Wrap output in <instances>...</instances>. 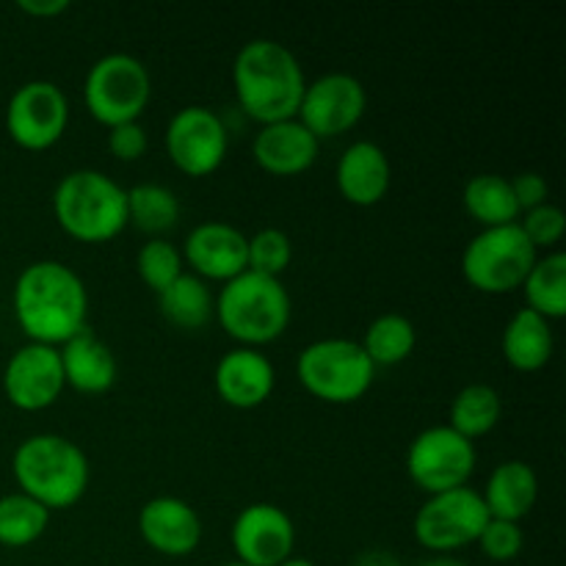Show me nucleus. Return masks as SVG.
<instances>
[{"instance_id":"f257e3e1","label":"nucleus","mask_w":566,"mask_h":566,"mask_svg":"<svg viewBox=\"0 0 566 566\" xmlns=\"http://www.w3.org/2000/svg\"><path fill=\"white\" fill-rule=\"evenodd\" d=\"M11 307L28 343L59 348L86 329V282L61 260H36L17 276Z\"/></svg>"},{"instance_id":"f03ea898","label":"nucleus","mask_w":566,"mask_h":566,"mask_svg":"<svg viewBox=\"0 0 566 566\" xmlns=\"http://www.w3.org/2000/svg\"><path fill=\"white\" fill-rule=\"evenodd\" d=\"M232 86L243 114L271 125L298 114L307 77L291 48L276 39H252L232 61Z\"/></svg>"},{"instance_id":"7ed1b4c3","label":"nucleus","mask_w":566,"mask_h":566,"mask_svg":"<svg viewBox=\"0 0 566 566\" xmlns=\"http://www.w3.org/2000/svg\"><path fill=\"white\" fill-rule=\"evenodd\" d=\"M11 473L22 495L48 512L72 509L88 490L92 468L77 442L61 434H33L17 446Z\"/></svg>"},{"instance_id":"20e7f679","label":"nucleus","mask_w":566,"mask_h":566,"mask_svg":"<svg viewBox=\"0 0 566 566\" xmlns=\"http://www.w3.org/2000/svg\"><path fill=\"white\" fill-rule=\"evenodd\" d=\"M291 293L282 280L249 269L224 282L213 302V318L221 329L247 348L280 340L291 324Z\"/></svg>"},{"instance_id":"39448f33","label":"nucleus","mask_w":566,"mask_h":566,"mask_svg":"<svg viewBox=\"0 0 566 566\" xmlns=\"http://www.w3.org/2000/svg\"><path fill=\"white\" fill-rule=\"evenodd\" d=\"M53 216L81 243H108L127 227V188L99 169H75L53 191Z\"/></svg>"},{"instance_id":"423d86ee","label":"nucleus","mask_w":566,"mask_h":566,"mask_svg":"<svg viewBox=\"0 0 566 566\" xmlns=\"http://www.w3.org/2000/svg\"><path fill=\"white\" fill-rule=\"evenodd\" d=\"M296 376L304 390L324 403H354L370 390L376 365L370 363L359 340L321 337L302 348Z\"/></svg>"},{"instance_id":"0eeeda50","label":"nucleus","mask_w":566,"mask_h":566,"mask_svg":"<svg viewBox=\"0 0 566 566\" xmlns=\"http://www.w3.org/2000/svg\"><path fill=\"white\" fill-rule=\"evenodd\" d=\"M153 97L147 64L130 53H105L88 66L83 81L86 111L105 127L142 122Z\"/></svg>"},{"instance_id":"6e6552de","label":"nucleus","mask_w":566,"mask_h":566,"mask_svg":"<svg viewBox=\"0 0 566 566\" xmlns=\"http://www.w3.org/2000/svg\"><path fill=\"white\" fill-rule=\"evenodd\" d=\"M539 252L531 247L520 224L484 227L462 252V276L470 287L490 296L523 287Z\"/></svg>"},{"instance_id":"1a4fd4ad","label":"nucleus","mask_w":566,"mask_h":566,"mask_svg":"<svg viewBox=\"0 0 566 566\" xmlns=\"http://www.w3.org/2000/svg\"><path fill=\"white\" fill-rule=\"evenodd\" d=\"M486 523H490V512L481 501V492L473 486H459V490L426 497V503L415 514L412 531L420 547L437 556H451L453 551L475 545Z\"/></svg>"},{"instance_id":"9d476101","label":"nucleus","mask_w":566,"mask_h":566,"mask_svg":"<svg viewBox=\"0 0 566 566\" xmlns=\"http://www.w3.org/2000/svg\"><path fill=\"white\" fill-rule=\"evenodd\" d=\"M479 453L475 442L464 440L451 426H431L420 431L407 451V473L426 495L468 486Z\"/></svg>"},{"instance_id":"9b49d317","label":"nucleus","mask_w":566,"mask_h":566,"mask_svg":"<svg viewBox=\"0 0 566 566\" xmlns=\"http://www.w3.org/2000/svg\"><path fill=\"white\" fill-rule=\"evenodd\" d=\"M70 125V99L53 81H28L14 88L6 105V133L31 153H42L61 142Z\"/></svg>"},{"instance_id":"f8f14e48","label":"nucleus","mask_w":566,"mask_h":566,"mask_svg":"<svg viewBox=\"0 0 566 566\" xmlns=\"http://www.w3.org/2000/svg\"><path fill=\"white\" fill-rule=\"evenodd\" d=\"M169 160L188 177H208L224 164L230 133L224 119L208 105H186L175 111L164 133Z\"/></svg>"},{"instance_id":"ddd939ff","label":"nucleus","mask_w":566,"mask_h":566,"mask_svg":"<svg viewBox=\"0 0 566 566\" xmlns=\"http://www.w3.org/2000/svg\"><path fill=\"white\" fill-rule=\"evenodd\" d=\"M368 108V92L363 81L348 72H326L304 88L296 119L318 142L337 138L352 130Z\"/></svg>"},{"instance_id":"4468645a","label":"nucleus","mask_w":566,"mask_h":566,"mask_svg":"<svg viewBox=\"0 0 566 566\" xmlns=\"http://www.w3.org/2000/svg\"><path fill=\"white\" fill-rule=\"evenodd\" d=\"M235 562L247 566H280L293 556L296 525L276 503H249L232 520L230 531Z\"/></svg>"},{"instance_id":"2eb2a0df","label":"nucleus","mask_w":566,"mask_h":566,"mask_svg":"<svg viewBox=\"0 0 566 566\" xmlns=\"http://www.w3.org/2000/svg\"><path fill=\"white\" fill-rule=\"evenodd\" d=\"M59 348L25 343L9 357L3 368V392L20 412H42L53 407L64 392Z\"/></svg>"},{"instance_id":"dca6fc26","label":"nucleus","mask_w":566,"mask_h":566,"mask_svg":"<svg viewBox=\"0 0 566 566\" xmlns=\"http://www.w3.org/2000/svg\"><path fill=\"white\" fill-rule=\"evenodd\" d=\"M182 263L191 265L199 280L230 282L249 269L247 235L230 221H199L182 243Z\"/></svg>"},{"instance_id":"f3484780","label":"nucleus","mask_w":566,"mask_h":566,"mask_svg":"<svg viewBox=\"0 0 566 566\" xmlns=\"http://www.w3.org/2000/svg\"><path fill=\"white\" fill-rule=\"evenodd\" d=\"M138 534L155 553L169 558H186L202 542V520L197 509L175 495H160L138 509Z\"/></svg>"},{"instance_id":"a211bd4d","label":"nucleus","mask_w":566,"mask_h":566,"mask_svg":"<svg viewBox=\"0 0 566 566\" xmlns=\"http://www.w3.org/2000/svg\"><path fill=\"white\" fill-rule=\"evenodd\" d=\"M276 374L260 348L235 346L219 357L213 368V387L232 409H258L271 398Z\"/></svg>"},{"instance_id":"6ab92c4d","label":"nucleus","mask_w":566,"mask_h":566,"mask_svg":"<svg viewBox=\"0 0 566 566\" xmlns=\"http://www.w3.org/2000/svg\"><path fill=\"white\" fill-rule=\"evenodd\" d=\"M392 182V166L385 149L376 142L359 138L348 144L346 153L337 158L335 186L346 202L357 208H374L387 197Z\"/></svg>"},{"instance_id":"aec40b11","label":"nucleus","mask_w":566,"mask_h":566,"mask_svg":"<svg viewBox=\"0 0 566 566\" xmlns=\"http://www.w3.org/2000/svg\"><path fill=\"white\" fill-rule=\"evenodd\" d=\"M321 142L293 116V119L260 125L252 142V155L258 166L269 175L293 177L307 171L318 160Z\"/></svg>"},{"instance_id":"412c9836","label":"nucleus","mask_w":566,"mask_h":566,"mask_svg":"<svg viewBox=\"0 0 566 566\" xmlns=\"http://www.w3.org/2000/svg\"><path fill=\"white\" fill-rule=\"evenodd\" d=\"M61 370H64V381L72 390L83 392V396H99L114 387L119 365H116L114 352L108 343L99 340L88 326L77 332L72 340L59 346Z\"/></svg>"},{"instance_id":"4be33fe9","label":"nucleus","mask_w":566,"mask_h":566,"mask_svg":"<svg viewBox=\"0 0 566 566\" xmlns=\"http://www.w3.org/2000/svg\"><path fill=\"white\" fill-rule=\"evenodd\" d=\"M481 501H484L492 520L523 523L534 512L536 501H539L536 470L523 459H509V462L497 464L490 479H486Z\"/></svg>"},{"instance_id":"5701e85b","label":"nucleus","mask_w":566,"mask_h":566,"mask_svg":"<svg viewBox=\"0 0 566 566\" xmlns=\"http://www.w3.org/2000/svg\"><path fill=\"white\" fill-rule=\"evenodd\" d=\"M553 348L556 340H553L551 321L528 307L517 310L501 335L503 359L520 374H536L545 368L553 357Z\"/></svg>"},{"instance_id":"b1692460","label":"nucleus","mask_w":566,"mask_h":566,"mask_svg":"<svg viewBox=\"0 0 566 566\" xmlns=\"http://www.w3.org/2000/svg\"><path fill=\"white\" fill-rule=\"evenodd\" d=\"M213 291L191 271H182L166 291L158 293V307L177 329L197 332L213 321Z\"/></svg>"},{"instance_id":"393cba45","label":"nucleus","mask_w":566,"mask_h":566,"mask_svg":"<svg viewBox=\"0 0 566 566\" xmlns=\"http://www.w3.org/2000/svg\"><path fill=\"white\" fill-rule=\"evenodd\" d=\"M525 307L536 315L553 321H562L566 315V254L553 249L536 258L528 276L523 282Z\"/></svg>"},{"instance_id":"a878e982","label":"nucleus","mask_w":566,"mask_h":566,"mask_svg":"<svg viewBox=\"0 0 566 566\" xmlns=\"http://www.w3.org/2000/svg\"><path fill=\"white\" fill-rule=\"evenodd\" d=\"M464 210L470 219H475L484 227H506L517 224L520 208L512 193V182L501 175H475L464 182L462 191Z\"/></svg>"},{"instance_id":"bb28decb","label":"nucleus","mask_w":566,"mask_h":566,"mask_svg":"<svg viewBox=\"0 0 566 566\" xmlns=\"http://www.w3.org/2000/svg\"><path fill=\"white\" fill-rule=\"evenodd\" d=\"M501 392L492 385L475 381V385L462 387V390L457 392V398L451 401V409H448V426H451L457 434H462L464 440L475 442L481 440V437L490 434V431L501 423Z\"/></svg>"},{"instance_id":"cd10ccee","label":"nucleus","mask_w":566,"mask_h":566,"mask_svg":"<svg viewBox=\"0 0 566 566\" xmlns=\"http://www.w3.org/2000/svg\"><path fill=\"white\" fill-rule=\"evenodd\" d=\"M359 346L365 348L376 368H392L412 357L415 346H418V329H415L412 318H407L403 313H381L370 321Z\"/></svg>"},{"instance_id":"c85d7f7f","label":"nucleus","mask_w":566,"mask_h":566,"mask_svg":"<svg viewBox=\"0 0 566 566\" xmlns=\"http://www.w3.org/2000/svg\"><path fill=\"white\" fill-rule=\"evenodd\" d=\"M180 221V199L164 182H138L127 188V224L160 238Z\"/></svg>"},{"instance_id":"c756f323","label":"nucleus","mask_w":566,"mask_h":566,"mask_svg":"<svg viewBox=\"0 0 566 566\" xmlns=\"http://www.w3.org/2000/svg\"><path fill=\"white\" fill-rule=\"evenodd\" d=\"M50 525V512L20 490L0 497V545L28 547L44 536Z\"/></svg>"},{"instance_id":"7c9ffc66","label":"nucleus","mask_w":566,"mask_h":566,"mask_svg":"<svg viewBox=\"0 0 566 566\" xmlns=\"http://www.w3.org/2000/svg\"><path fill=\"white\" fill-rule=\"evenodd\" d=\"M136 271L144 285L160 293L186 271V263L175 243H169L166 238H149L136 254Z\"/></svg>"},{"instance_id":"2f4dec72","label":"nucleus","mask_w":566,"mask_h":566,"mask_svg":"<svg viewBox=\"0 0 566 566\" xmlns=\"http://www.w3.org/2000/svg\"><path fill=\"white\" fill-rule=\"evenodd\" d=\"M247 260L249 271L280 280L293 260L291 238L280 227H263L254 235H247Z\"/></svg>"},{"instance_id":"473e14b6","label":"nucleus","mask_w":566,"mask_h":566,"mask_svg":"<svg viewBox=\"0 0 566 566\" xmlns=\"http://www.w3.org/2000/svg\"><path fill=\"white\" fill-rule=\"evenodd\" d=\"M517 224H520V230L525 232V238H528L531 247H534L536 252H539V249L553 252V249L562 243V238L566 232V216L558 205L545 202V205H539V208H534V210H528V213L520 216Z\"/></svg>"},{"instance_id":"72a5a7b5","label":"nucleus","mask_w":566,"mask_h":566,"mask_svg":"<svg viewBox=\"0 0 566 566\" xmlns=\"http://www.w3.org/2000/svg\"><path fill=\"white\" fill-rule=\"evenodd\" d=\"M475 545L481 547V553H484L490 562L506 564V562H514V558L523 553L525 534H523V528H520V523H509V520H492L490 517V523L484 525V531H481V536Z\"/></svg>"},{"instance_id":"f704fd0d","label":"nucleus","mask_w":566,"mask_h":566,"mask_svg":"<svg viewBox=\"0 0 566 566\" xmlns=\"http://www.w3.org/2000/svg\"><path fill=\"white\" fill-rule=\"evenodd\" d=\"M147 144L149 136L142 122H125V125L108 127V149L116 160L133 164V160L147 153Z\"/></svg>"},{"instance_id":"c9c22d12","label":"nucleus","mask_w":566,"mask_h":566,"mask_svg":"<svg viewBox=\"0 0 566 566\" xmlns=\"http://www.w3.org/2000/svg\"><path fill=\"white\" fill-rule=\"evenodd\" d=\"M509 182H512V193L514 199H517L520 216L539 208V205L551 202V199H547L551 197V186H547V180L539 171H520V175L509 177Z\"/></svg>"},{"instance_id":"e433bc0d","label":"nucleus","mask_w":566,"mask_h":566,"mask_svg":"<svg viewBox=\"0 0 566 566\" xmlns=\"http://www.w3.org/2000/svg\"><path fill=\"white\" fill-rule=\"evenodd\" d=\"M17 9L31 17H39V20H48V17L64 14L70 9V0H20Z\"/></svg>"},{"instance_id":"4c0bfd02","label":"nucleus","mask_w":566,"mask_h":566,"mask_svg":"<svg viewBox=\"0 0 566 566\" xmlns=\"http://www.w3.org/2000/svg\"><path fill=\"white\" fill-rule=\"evenodd\" d=\"M354 566H401L396 562V558L390 556V553H381V551H370V553H363V556L357 558V564Z\"/></svg>"},{"instance_id":"58836bf2","label":"nucleus","mask_w":566,"mask_h":566,"mask_svg":"<svg viewBox=\"0 0 566 566\" xmlns=\"http://www.w3.org/2000/svg\"><path fill=\"white\" fill-rule=\"evenodd\" d=\"M423 566H468V564L459 562V558H453V556H434V558H429Z\"/></svg>"},{"instance_id":"ea45409f","label":"nucleus","mask_w":566,"mask_h":566,"mask_svg":"<svg viewBox=\"0 0 566 566\" xmlns=\"http://www.w3.org/2000/svg\"><path fill=\"white\" fill-rule=\"evenodd\" d=\"M280 566H318V564L310 562V558H302V556H291V558H285Z\"/></svg>"},{"instance_id":"a19ab883","label":"nucleus","mask_w":566,"mask_h":566,"mask_svg":"<svg viewBox=\"0 0 566 566\" xmlns=\"http://www.w3.org/2000/svg\"><path fill=\"white\" fill-rule=\"evenodd\" d=\"M221 566H247V564H241V562H227V564H221Z\"/></svg>"}]
</instances>
